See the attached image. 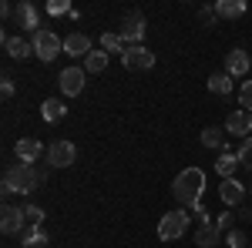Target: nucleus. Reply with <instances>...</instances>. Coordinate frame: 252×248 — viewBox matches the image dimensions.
<instances>
[{"mask_svg": "<svg viewBox=\"0 0 252 248\" xmlns=\"http://www.w3.org/2000/svg\"><path fill=\"white\" fill-rule=\"evenodd\" d=\"M104 67H108V54H104V51H91V54L84 57V71H88V74H101Z\"/></svg>", "mask_w": 252, "mask_h": 248, "instance_id": "nucleus-25", "label": "nucleus"}, {"mask_svg": "<svg viewBox=\"0 0 252 248\" xmlns=\"http://www.w3.org/2000/svg\"><path fill=\"white\" fill-rule=\"evenodd\" d=\"M202 20H209V24H212V20H215V7H202Z\"/></svg>", "mask_w": 252, "mask_h": 248, "instance_id": "nucleus-33", "label": "nucleus"}, {"mask_svg": "<svg viewBox=\"0 0 252 248\" xmlns=\"http://www.w3.org/2000/svg\"><path fill=\"white\" fill-rule=\"evenodd\" d=\"M64 14H74L67 0H51L47 3V17H64Z\"/></svg>", "mask_w": 252, "mask_h": 248, "instance_id": "nucleus-27", "label": "nucleus"}, {"mask_svg": "<svg viewBox=\"0 0 252 248\" xmlns=\"http://www.w3.org/2000/svg\"><path fill=\"white\" fill-rule=\"evenodd\" d=\"M209 91H212V94H219V97L232 94V77L225 74V71H222V74H212V77H209Z\"/></svg>", "mask_w": 252, "mask_h": 248, "instance_id": "nucleus-23", "label": "nucleus"}, {"mask_svg": "<svg viewBox=\"0 0 252 248\" xmlns=\"http://www.w3.org/2000/svg\"><path fill=\"white\" fill-rule=\"evenodd\" d=\"M14 151H17V158H20V161H27V165H34V161H37L40 154H44V144H40L37 138H20V141H17V148H14Z\"/></svg>", "mask_w": 252, "mask_h": 248, "instance_id": "nucleus-16", "label": "nucleus"}, {"mask_svg": "<svg viewBox=\"0 0 252 248\" xmlns=\"http://www.w3.org/2000/svg\"><path fill=\"white\" fill-rule=\"evenodd\" d=\"M0 231H3V235H20V231H27V215H24V208L3 205V211H0Z\"/></svg>", "mask_w": 252, "mask_h": 248, "instance_id": "nucleus-9", "label": "nucleus"}, {"mask_svg": "<svg viewBox=\"0 0 252 248\" xmlns=\"http://www.w3.org/2000/svg\"><path fill=\"white\" fill-rule=\"evenodd\" d=\"M249 131H252V114H249V111L239 108V111H232V114L225 117V134H239V138L246 141Z\"/></svg>", "mask_w": 252, "mask_h": 248, "instance_id": "nucleus-12", "label": "nucleus"}, {"mask_svg": "<svg viewBox=\"0 0 252 248\" xmlns=\"http://www.w3.org/2000/svg\"><path fill=\"white\" fill-rule=\"evenodd\" d=\"M40 185V174L34 165H27V161H17V165H10L7 171H3V194H31V191H37Z\"/></svg>", "mask_w": 252, "mask_h": 248, "instance_id": "nucleus-2", "label": "nucleus"}, {"mask_svg": "<svg viewBox=\"0 0 252 248\" xmlns=\"http://www.w3.org/2000/svg\"><path fill=\"white\" fill-rule=\"evenodd\" d=\"M249 248H252V245H249Z\"/></svg>", "mask_w": 252, "mask_h": 248, "instance_id": "nucleus-35", "label": "nucleus"}, {"mask_svg": "<svg viewBox=\"0 0 252 248\" xmlns=\"http://www.w3.org/2000/svg\"><path fill=\"white\" fill-rule=\"evenodd\" d=\"M0 91H3V97H14V81L3 74V81H0Z\"/></svg>", "mask_w": 252, "mask_h": 248, "instance_id": "nucleus-32", "label": "nucleus"}, {"mask_svg": "<svg viewBox=\"0 0 252 248\" xmlns=\"http://www.w3.org/2000/svg\"><path fill=\"white\" fill-rule=\"evenodd\" d=\"M3 47H7L10 57H17V60H24V57L34 54V44H31L27 37H14V34H3Z\"/></svg>", "mask_w": 252, "mask_h": 248, "instance_id": "nucleus-15", "label": "nucleus"}, {"mask_svg": "<svg viewBox=\"0 0 252 248\" xmlns=\"http://www.w3.org/2000/svg\"><path fill=\"white\" fill-rule=\"evenodd\" d=\"M249 67H252V60H249V54H246L242 47H235V51H229V54H225V74H229V77L249 74Z\"/></svg>", "mask_w": 252, "mask_h": 248, "instance_id": "nucleus-13", "label": "nucleus"}, {"mask_svg": "<svg viewBox=\"0 0 252 248\" xmlns=\"http://www.w3.org/2000/svg\"><path fill=\"white\" fill-rule=\"evenodd\" d=\"M64 114H67V108H64V101H61V97H47V101L40 104V117H44L47 124L64 121Z\"/></svg>", "mask_w": 252, "mask_h": 248, "instance_id": "nucleus-18", "label": "nucleus"}, {"mask_svg": "<svg viewBox=\"0 0 252 248\" xmlns=\"http://www.w3.org/2000/svg\"><path fill=\"white\" fill-rule=\"evenodd\" d=\"M24 215H27V225H40V221H44V211H40L37 205H27Z\"/></svg>", "mask_w": 252, "mask_h": 248, "instance_id": "nucleus-31", "label": "nucleus"}, {"mask_svg": "<svg viewBox=\"0 0 252 248\" xmlns=\"http://www.w3.org/2000/svg\"><path fill=\"white\" fill-rule=\"evenodd\" d=\"M118 34H121V40H125L128 47L141 44V40H145V17H141L138 10H131L128 17L121 20V30H118Z\"/></svg>", "mask_w": 252, "mask_h": 248, "instance_id": "nucleus-7", "label": "nucleus"}, {"mask_svg": "<svg viewBox=\"0 0 252 248\" xmlns=\"http://www.w3.org/2000/svg\"><path fill=\"white\" fill-rule=\"evenodd\" d=\"M249 194H252V185H249Z\"/></svg>", "mask_w": 252, "mask_h": 248, "instance_id": "nucleus-34", "label": "nucleus"}, {"mask_svg": "<svg viewBox=\"0 0 252 248\" xmlns=\"http://www.w3.org/2000/svg\"><path fill=\"white\" fill-rule=\"evenodd\" d=\"M74 158H78V148L71 144V141H51V148H47V161H51V168H67V165H74Z\"/></svg>", "mask_w": 252, "mask_h": 248, "instance_id": "nucleus-6", "label": "nucleus"}, {"mask_svg": "<svg viewBox=\"0 0 252 248\" xmlns=\"http://www.w3.org/2000/svg\"><path fill=\"white\" fill-rule=\"evenodd\" d=\"M84 77H88V71H84V67H78V64L64 67V71H61V77H58L61 94H64V97H78L81 91H84Z\"/></svg>", "mask_w": 252, "mask_h": 248, "instance_id": "nucleus-5", "label": "nucleus"}, {"mask_svg": "<svg viewBox=\"0 0 252 248\" xmlns=\"http://www.w3.org/2000/svg\"><path fill=\"white\" fill-rule=\"evenodd\" d=\"M202 144L212 151H225V128H205L202 131Z\"/></svg>", "mask_w": 252, "mask_h": 248, "instance_id": "nucleus-22", "label": "nucleus"}, {"mask_svg": "<svg viewBox=\"0 0 252 248\" xmlns=\"http://www.w3.org/2000/svg\"><path fill=\"white\" fill-rule=\"evenodd\" d=\"M235 218H239L235 211H225V215H219V218H215V225H219V231H222V235H229V231L235 228Z\"/></svg>", "mask_w": 252, "mask_h": 248, "instance_id": "nucleus-28", "label": "nucleus"}, {"mask_svg": "<svg viewBox=\"0 0 252 248\" xmlns=\"http://www.w3.org/2000/svg\"><path fill=\"white\" fill-rule=\"evenodd\" d=\"M225 245H229V248H246V245H252V242H249V238H246L239 228H232L229 235H225Z\"/></svg>", "mask_w": 252, "mask_h": 248, "instance_id": "nucleus-29", "label": "nucleus"}, {"mask_svg": "<svg viewBox=\"0 0 252 248\" xmlns=\"http://www.w3.org/2000/svg\"><path fill=\"white\" fill-rule=\"evenodd\" d=\"M47 245H51L47 231L40 228V225H27V231H24V242H20V248H47Z\"/></svg>", "mask_w": 252, "mask_h": 248, "instance_id": "nucleus-20", "label": "nucleus"}, {"mask_svg": "<svg viewBox=\"0 0 252 248\" xmlns=\"http://www.w3.org/2000/svg\"><path fill=\"white\" fill-rule=\"evenodd\" d=\"M246 185L242 181H235V178H222V185H219V198L229 205V208H239L242 205V198H246Z\"/></svg>", "mask_w": 252, "mask_h": 248, "instance_id": "nucleus-10", "label": "nucleus"}, {"mask_svg": "<svg viewBox=\"0 0 252 248\" xmlns=\"http://www.w3.org/2000/svg\"><path fill=\"white\" fill-rule=\"evenodd\" d=\"M225 235L219 231V225H198V231H195V245H202V248H215L219 242H222Z\"/></svg>", "mask_w": 252, "mask_h": 248, "instance_id": "nucleus-19", "label": "nucleus"}, {"mask_svg": "<svg viewBox=\"0 0 252 248\" xmlns=\"http://www.w3.org/2000/svg\"><path fill=\"white\" fill-rule=\"evenodd\" d=\"M64 54H71V57H88V54H91V37H88V34H67V37H64Z\"/></svg>", "mask_w": 252, "mask_h": 248, "instance_id": "nucleus-14", "label": "nucleus"}, {"mask_svg": "<svg viewBox=\"0 0 252 248\" xmlns=\"http://www.w3.org/2000/svg\"><path fill=\"white\" fill-rule=\"evenodd\" d=\"M235 154H239L242 168H249V171H252V134L246 138V141H242V144H239V151H235Z\"/></svg>", "mask_w": 252, "mask_h": 248, "instance_id": "nucleus-26", "label": "nucleus"}, {"mask_svg": "<svg viewBox=\"0 0 252 248\" xmlns=\"http://www.w3.org/2000/svg\"><path fill=\"white\" fill-rule=\"evenodd\" d=\"M31 44H34V54H37L44 64H51V60L64 54V40L58 34H51V30H37V34H31Z\"/></svg>", "mask_w": 252, "mask_h": 248, "instance_id": "nucleus-4", "label": "nucleus"}, {"mask_svg": "<svg viewBox=\"0 0 252 248\" xmlns=\"http://www.w3.org/2000/svg\"><path fill=\"white\" fill-rule=\"evenodd\" d=\"M239 104H242V111L252 114V81H246V84L239 87Z\"/></svg>", "mask_w": 252, "mask_h": 248, "instance_id": "nucleus-30", "label": "nucleus"}, {"mask_svg": "<svg viewBox=\"0 0 252 248\" xmlns=\"http://www.w3.org/2000/svg\"><path fill=\"white\" fill-rule=\"evenodd\" d=\"M192 225V215L185 208L178 211H168V215H161V221H158V238L161 242H175V238H182L185 231Z\"/></svg>", "mask_w": 252, "mask_h": 248, "instance_id": "nucleus-3", "label": "nucleus"}, {"mask_svg": "<svg viewBox=\"0 0 252 248\" xmlns=\"http://www.w3.org/2000/svg\"><path fill=\"white\" fill-rule=\"evenodd\" d=\"M202 191H205V171H202V168H185V171L172 181L175 201H178L185 211H192L195 205L202 201Z\"/></svg>", "mask_w": 252, "mask_h": 248, "instance_id": "nucleus-1", "label": "nucleus"}, {"mask_svg": "<svg viewBox=\"0 0 252 248\" xmlns=\"http://www.w3.org/2000/svg\"><path fill=\"white\" fill-rule=\"evenodd\" d=\"M235 168H242L239 154H232V151H222V154H219V161H215V171L222 174V178H235Z\"/></svg>", "mask_w": 252, "mask_h": 248, "instance_id": "nucleus-21", "label": "nucleus"}, {"mask_svg": "<svg viewBox=\"0 0 252 248\" xmlns=\"http://www.w3.org/2000/svg\"><path fill=\"white\" fill-rule=\"evenodd\" d=\"M101 51L104 54H125L128 44L121 40V34H101Z\"/></svg>", "mask_w": 252, "mask_h": 248, "instance_id": "nucleus-24", "label": "nucleus"}, {"mask_svg": "<svg viewBox=\"0 0 252 248\" xmlns=\"http://www.w3.org/2000/svg\"><path fill=\"white\" fill-rule=\"evenodd\" d=\"M246 10H249V3H246V0H215V17L235 20V17H242Z\"/></svg>", "mask_w": 252, "mask_h": 248, "instance_id": "nucleus-17", "label": "nucleus"}, {"mask_svg": "<svg viewBox=\"0 0 252 248\" xmlns=\"http://www.w3.org/2000/svg\"><path fill=\"white\" fill-rule=\"evenodd\" d=\"M17 24H20V30H31V34L44 30V27H40V7L24 0V3L17 7Z\"/></svg>", "mask_w": 252, "mask_h": 248, "instance_id": "nucleus-11", "label": "nucleus"}, {"mask_svg": "<svg viewBox=\"0 0 252 248\" xmlns=\"http://www.w3.org/2000/svg\"><path fill=\"white\" fill-rule=\"evenodd\" d=\"M121 64H125L128 71H148V67H155V54H152L148 47L135 44V47H128V51L121 54Z\"/></svg>", "mask_w": 252, "mask_h": 248, "instance_id": "nucleus-8", "label": "nucleus"}]
</instances>
